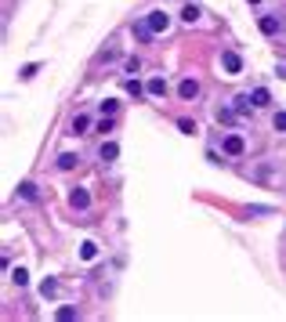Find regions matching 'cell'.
I'll return each mask as SVG.
<instances>
[{
	"label": "cell",
	"mask_w": 286,
	"mask_h": 322,
	"mask_svg": "<svg viewBox=\"0 0 286 322\" xmlns=\"http://www.w3.org/2000/svg\"><path fill=\"white\" fill-rule=\"evenodd\" d=\"M148 29H152V33H167V26H170V14L167 11H148Z\"/></svg>",
	"instance_id": "obj_1"
},
{
	"label": "cell",
	"mask_w": 286,
	"mask_h": 322,
	"mask_svg": "<svg viewBox=\"0 0 286 322\" xmlns=\"http://www.w3.org/2000/svg\"><path fill=\"white\" fill-rule=\"evenodd\" d=\"M221 66H224V72H228V76H236V72H243V58H239L236 51H224V54H221Z\"/></svg>",
	"instance_id": "obj_2"
},
{
	"label": "cell",
	"mask_w": 286,
	"mask_h": 322,
	"mask_svg": "<svg viewBox=\"0 0 286 322\" xmlns=\"http://www.w3.org/2000/svg\"><path fill=\"white\" fill-rule=\"evenodd\" d=\"M69 206H72V210H87V206H91L87 188H72V192H69Z\"/></svg>",
	"instance_id": "obj_3"
},
{
	"label": "cell",
	"mask_w": 286,
	"mask_h": 322,
	"mask_svg": "<svg viewBox=\"0 0 286 322\" xmlns=\"http://www.w3.org/2000/svg\"><path fill=\"white\" fill-rule=\"evenodd\" d=\"M145 94H152V98H163V94H167V80H163V76H152V80L145 84Z\"/></svg>",
	"instance_id": "obj_4"
},
{
	"label": "cell",
	"mask_w": 286,
	"mask_h": 322,
	"mask_svg": "<svg viewBox=\"0 0 286 322\" xmlns=\"http://www.w3.org/2000/svg\"><path fill=\"white\" fill-rule=\"evenodd\" d=\"M224 156H243V138H239V134L224 138Z\"/></svg>",
	"instance_id": "obj_5"
},
{
	"label": "cell",
	"mask_w": 286,
	"mask_h": 322,
	"mask_svg": "<svg viewBox=\"0 0 286 322\" xmlns=\"http://www.w3.org/2000/svg\"><path fill=\"white\" fill-rule=\"evenodd\" d=\"M178 94H182L185 102H192L196 94H200V84H196V80H182V84H178Z\"/></svg>",
	"instance_id": "obj_6"
},
{
	"label": "cell",
	"mask_w": 286,
	"mask_h": 322,
	"mask_svg": "<svg viewBox=\"0 0 286 322\" xmlns=\"http://www.w3.org/2000/svg\"><path fill=\"white\" fill-rule=\"evenodd\" d=\"M250 109H258L254 98H250V94H239V98H236V112H239V116H250Z\"/></svg>",
	"instance_id": "obj_7"
},
{
	"label": "cell",
	"mask_w": 286,
	"mask_h": 322,
	"mask_svg": "<svg viewBox=\"0 0 286 322\" xmlns=\"http://www.w3.org/2000/svg\"><path fill=\"white\" fill-rule=\"evenodd\" d=\"M261 33H264V36L279 33V18H276V14H264V18H261Z\"/></svg>",
	"instance_id": "obj_8"
},
{
	"label": "cell",
	"mask_w": 286,
	"mask_h": 322,
	"mask_svg": "<svg viewBox=\"0 0 286 322\" xmlns=\"http://www.w3.org/2000/svg\"><path fill=\"white\" fill-rule=\"evenodd\" d=\"M76 163H80V156H72V152H62V156H58V170H72Z\"/></svg>",
	"instance_id": "obj_9"
},
{
	"label": "cell",
	"mask_w": 286,
	"mask_h": 322,
	"mask_svg": "<svg viewBox=\"0 0 286 322\" xmlns=\"http://www.w3.org/2000/svg\"><path fill=\"white\" fill-rule=\"evenodd\" d=\"M98 156H102L105 163H109V160H116V156H120V145H116V142H105V145H102V152H98Z\"/></svg>",
	"instance_id": "obj_10"
},
{
	"label": "cell",
	"mask_w": 286,
	"mask_h": 322,
	"mask_svg": "<svg viewBox=\"0 0 286 322\" xmlns=\"http://www.w3.org/2000/svg\"><path fill=\"white\" fill-rule=\"evenodd\" d=\"M254 105H258V109H261V105H268V102H272V94H268V87H258V90H254Z\"/></svg>",
	"instance_id": "obj_11"
},
{
	"label": "cell",
	"mask_w": 286,
	"mask_h": 322,
	"mask_svg": "<svg viewBox=\"0 0 286 322\" xmlns=\"http://www.w3.org/2000/svg\"><path fill=\"white\" fill-rule=\"evenodd\" d=\"M134 36H138L142 44H148V40H152V29H148V22H142V26H134Z\"/></svg>",
	"instance_id": "obj_12"
},
{
	"label": "cell",
	"mask_w": 286,
	"mask_h": 322,
	"mask_svg": "<svg viewBox=\"0 0 286 322\" xmlns=\"http://www.w3.org/2000/svg\"><path fill=\"white\" fill-rule=\"evenodd\" d=\"M18 196H22V199H36V185H33V181H22V185H18Z\"/></svg>",
	"instance_id": "obj_13"
},
{
	"label": "cell",
	"mask_w": 286,
	"mask_h": 322,
	"mask_svg": "<svg viewBox=\"0 0 286 322\" xmlns=\"http://www.w3.org/2000/svg\"><path fill=\"white\" fill-rule=\"evenodd\" d=\"M87 127H91V120H87V116H76V120H72V134H87Z\"/></svg>",
	"instance_id": "obj_14"
},
{
	"label": "cell",
	"mask_w": 286,
	"mask_h": 322,
	"mask_svg": "<svg viewBox=\"0 0 286 322\" xmlns=\"http://www.w3.org/2000/svg\"><path fill=\"white\" fill-rule=\"evenodd\" d=\"M124 87H127V94H130V98H142V94H145V87H142L138 80H127Z\"/></svg>",
	"instance_id": "obj_15"
},
{
	"label": "cell",
	"mask_w": 286,
	"mask_h": 322,
	"mask_svg": "<svg viewBox=\"0 0 286 322\" xmlns=\"http://www.w3.org/2000/svg\"><path fill=\"white\" fill-rule=\"evenodd\" d=\"M11 282H14V286H26V282H29V272H26V268H14V272H11Z\"/></svg>",
	"instance_id": "obj_16"
},
{
	"label": "cell",
	"mask_w": 286,
	"mask_h": 322,
	"mask_svg": "<svg viewBox=\"0 0 286 322\" xmlns=\"http://www.w3.org/2000/svg\"><path fill=\"white\" fill-rule=\"evenodd\" d=\"M182 18H185V22H196V18H200V8H196V4H185Z\"/></svg>",
	"instance_id": "obj_17"
},
{
	"label": "cell",
	"mask_w": 286,
	"mask_h": 322,
	"mask_svg": "<svg viewBox=\"0 0 286 322\" xmlns=\"http://www.w3.org/2000/svg\"><path fill=\"white\" fill-rule=\"evenodd\" d=\"M40 294H44V297H54V294H58V282H54V279H48V282L40 286Z\"/></svg>",
	"instance_id": "obj_18"
},
{
	"label": "cell",
	"mask_w": 286,
	"mask_h": 322,
	"mask_svg": "<svg viewBox=\"0 0 286 322\" xmlns=\"http://www.w3.org/2000/svg\"><path fill=\"white\" fill-rule=\"evenodd\" d=\"M272 127H276L279 134H286V112H276V120H272Z\"/></svg>",
	"instance_id": "obj_19"
},
{
	"label": "cell",
	"mask_w": 286,
	"mask_h": 322,
	"mask_svg": "<svg viewBox=\"0 0 286 322\" xmlns=\"http://www.w3.org/2000/svg\"><path fill=\"white\" fill-rule=\"evenodd\" d=\"M232 120H236L232 109H218V124H232Z\"/></svg>",
	"instance_id": "obj_20"
},
{
	"label": "cell",
	"mask_w": 286,
	"mask_h": 322,
	"mask_svg": "<svg viewBox=\"0 0 286 322\" xmlns=\"http://www.w3.org/2000/svg\"><path fill=\"white\" fill-rule=\"evenodd\" d=\"M58 318L69 322V318H76V308H58Z\"/></svg>",
	"instance_id": "obj_21"
},
{
	"label": "cell",
	"mask_w": 286,
	"mask_h": 322,
	"mask_svg": "<svg viewBox=\"0 0 286 322\" xmlns=\"http://www.w3.org/2000/svg\"><path fill=\"white\" fill-rule=\"evenodd\" d=\"M80 254H84V260H91L98 250H94V242H84V250H80Z\"/></svg>",
	"instance_id": "obj_22"
},
{
	"label": "cell",
	"mask_w": 286,
	"mask_h": 322,
	"mask_svg": "<svg viewBox=\"0 0 286 322\" xmlns=\"http://www.w3.org/2000/svg\"><path fill=\"white\" fill-rule=\"evenodd\" d=\"M178 127H182L185 134H196V130H200V127H196V124H192V120H182V124H178Z\"/></svg>",
	"instance_id": "obj_23"
},
{
	"label": "cell",
	"mask_w": 286,
	"mask_h": 322,
	"mask_svg": "<svg viewBox=\"0 0 286 322\" xmlns=\"http://www.w3.org/2000/svg\"><path fill=\"white\" fill-rule=\"evenodd\" d=\"M102 112H105V116H112V112H116V102L105 98V102H102Z\"/></svg>",
	"instance_id": "obj_24"
},
{
	"label": "cell",
	"mask_w": 286,
	"mask_h": 322,
	"mask_svg": "<svg viewBox=\"0 0 286 322\" xmlns=\"http://www.w3.org/2000/svg\"><path fill=\"white\" fill-rule=\"evenodd\" d=\"M250 4H261V0H250Z\"/></svg>",
	"instance_id": "obj_25"
}]
</instances>
